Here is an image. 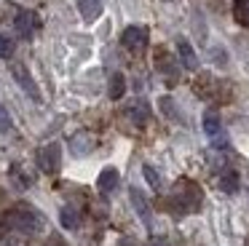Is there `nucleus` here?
Returning <instances> with one entry per match:
<instances>
[{
    "label": "nucleus",
    "mask_w": 249,
    "mask_h": 246,
    "mask_svg": "<svg viewBox=\"0 0 249 246\" xmlns=\"http://www.w3.org/2000/svg\"><path fill=\"white\" fill-rule=\"evenodd\" d=\"M11 75H14V80L19 83V88H22L24 94L30 96V99H33V102H40V88H38V83L33 80V75L27 72V67H24V64H14Z\"/></svg>",
    "instance_id": "39448f33"
},
{
    "label": "nucleus",
    "mask_w": 249,
    "mask_h": 246,
    "mask_svg": "<svg viewBox=\"0 0 249 246\" xmlns=\"http://www.w3.org/2000/svg\"><path fill=\"white\" fill-rule=\"evenodd\" d=\"M11 182H14V187H19V190H27L30 187V176L24 174L22 169H17V166L11 169Z\"/></svg>",
    "instance_id": "4be33fe9"
},
{
    "label": "nucleus",
    "mask_w": 249,
    "mask_h": 246,
    "mask_svg": "<svg viewBox=\"0 0 249 246\" xmlns=\"http://www.w3.org/2000/svg\"><path fill=\"white\" fill-rule=\"evenodd\" d=\"M142 174H145V179H147V185L153 187V190H158V187H161V174H158L156 169H153L150 163H145L142 166Z\"/></svg>",
    "instance_id": "412c9836"
},
{
    "label": "nucleus",
    "mask_w": 249,
    "mask_h": 246,
    "mask_svg": "<svg viewBox=\"0 0 249 246\" xmlns=\"http://www.w3.org/2000/svg\"><path fill=\"white\" fill-rule=\"evenodd\" d=\"M121 43H124L129 51H142L145 43H147V30H145V27H137V24L126 27L124 35H121Z\"/></svg>",
    "instance_id": "6e6552de"
},
{
    "label": "nucleus",
    "mask_w": 249,
    "mask_h": 246,
    "mask_svg": "<svg viewBox=\"0 0 249 246\" xmlns=\"http://www.w3.org/2000/svg\"><path fill=\"white\" fill-rule=\"evenodd\" d=\"M204 131L206 137L212 139V144L220 150L228 147V139H225V131H222V123H220V115L217 112H206L204 115Z\"/></svg>",
    "instance_id": "423d86ee"
},
{
    "label": "nucleus",
    "mask_w": 249,
    "mask_h": 246,
    "mask_svg": "<svg viewBox=\"0 0 249 246\" xmlns=\"http://www.w3.org/2000/svg\"><path fill=\"white\" fill-rule=\"evenodd\" d=\"M129 198H131V206H134L137 217L142 219V225H145V228H150V225H153V211H150V203H147L145 193H142L140 187H131Z\"/></svg>",
    "instance_id": "0eeeda50"
},
{
    "label": "nucleus",
    "mask_w": 249,
    "mask_h": 246,
    "mask_svg": "<svg viewBox=\"0 0 249 246\" xmlns=\"http://www.w3.org/2000/svg\"><path fill=\"white\" fill-rule=\"evenodd\" d=\"M0 230H11V233L19 235H40L46 230V217L30 206H17L8 209L0 217Z\"/></svg>",
    "instance_id": "f257e3e1"
},
{
    "label": "nucleus",
    "mask_w": 249,
    "mask_h": 246,
    "mask_svg": "<svg viewBox=\"0 0 249 246\" xmlns=\"http://www.w3.org/2000/svg\"><path fill=\"white\" fill-rule=\"evenodd\" d=\"M78 14L83 21H97L102 14V0H78Z\"/></svg>",
    "instance_id": "f8f14e48"
},
{
    "label": "nucleus",
    "mask_w": 249,
    "mask_h": 246,
    "mask_svg": "<svg viewBox=\"0 0 249 246\" xmlns=\"http://www.w3.org/2000/svg\"><path fill=\"white\" fill-rule=\"evenodd\" d=\"M156 67L161 70L163 75H172V78H174V75H177V70H174V62H172V59L166 56V51H163V48H161V51L156 53Z\"/></svg>",
    "instance_id": "a211bd4d"
},
{
    "label": "nucleus",
    "mask_w": 249,
    "mask_h": 246,
    "mask_svg": "<svg viewBox=\"0 0 249 246\" xmlns=\"http://www.w3.org/2000/svg\"><path fill=\"white\" fill-rule=\"evenodd\" d=\"M118 179H121L118 169H115V166H105L97 176V190L102 193V195H110V193L118 187Z\"/></svg>",
    "instance_id": "1a4fd4ad"
},
{
    "label": "nucleus",
    "mask_w": 249,
    "mask_h": 246,
    "mask_svg": "<svg viewBox=\"0 0 249 246\" xmlns=\"http://www.w3.org/2000/svg\"><path fill=\"white\" fill-rule=\"evenodd\" d=\"M177 53H179V59H182L185 70H198V56H196V51H193L188 37H177Z\"/></svg>",
    "instance_id": "9d476101"
},
{
    "label": "nucleus",
    "mask_w": 249,
    "mask_h": 246,
    "mask_svg": "<svg viewBox=\"0 0 249 246\" xmlns=\"http://www.w3.org/2000/svg\"><path fill=\"white\" fill-rule=\"evenodd\" d=\"M59 222H62L65 230H75L78 222H81V217H78V211L72 206H62L59 209Z\"/></svg>",
    "instance_id": "dca6fc26"
},
{
    "label": "nucleus",
    "mask_w": 249,
    "mask_h": 246,
    "mask_svg": "<svg viewBox=\"0 0 249 246\" xmlns=\"http://www.w3.org/2000/svg\"><path fill=\"white\" fill-rule=\"evenodd\" d=\"M118 246H137V241H134V238H121Z\"/></svg>",
    "instance_id": "393cba45"
},
{
    "label": "nucleus",
    "mask_w": 249,
    "mask_h": 246,
    "mask_svg": "<svg viewBox=\"0 0 249 246\" xmlns=\"http://www.w3.org/2000/svg\"><path fill=\"white\" fill-rule=\"evenodd\" d=\"M14 27H17V32H19L22 40H33L35 32H38V27H40V21H38V16H35V11L22 8V11H17V16H14Z\"/></svg>",
    "instance_id": "20e7f679"
},
{
    "label": "nucleus",
    "mask_w": 249,
    "mask_h": 246,
    "mask_svg": "<svg viewBox=\"0 0 249 246\" xmlns=\"http://www.w3.org/2000/svg\"><path fill=\"white\" fill-rule=\"evenodd\" d=\"M0 246H27V244H24V235L8 233V235H3V238H0Z\"/></svg>",
    "instance_id": "5701e85b"
},
{
    "label": "nucleus",
    "mask_w": 249,
    "mask_h": 246,
    "mask_svg": "<svg viewBox=\"0 0 249 246\" xmlns=\"http://www.w3.org/2000/svg\"><path fill=\"white\" fill-rule=\"evenodd\" d=\"M14 37L6 35V32H0V59H11L14 56Z\"/></svg>",
    "instance_id": "aec40b11"
},
{
    "label": "nucleus",
    "mask_w": 249,
    "mask_h": 246,
    "mask_svg": "<svg viewBox=\"0 0 249 246\" xmlns=\"http://www.w3.org/2000/svg\"><path fill=\"white\" fill-rule=\"evenodd\" d=\"M233 19L241 27H249V0H233Z\"/></svg>",
    "instance_id": "f3484780"
},
{
    "label": "nucleus",
    "mask_w": 249,
    "mask_h": 246,
    "mask_svg": "<svg viewBox=\"0 0 249 246\" xmlns=\"http://www.w3.org/2000/svg\"><path fill=\"white\" fill-rule=\"evenodd\" d=\"M174 206H177V211H196V209H201V190L193 185V182H182V193H174L172 195Z\"/></svg>",
    "instance_id": "f03ea898"
},
{
    "label": "nucleus",
    "mask_w": 249,
    "mask_h": 246,
    "mask_svg": "<svg viewBox=\"0 0 249 246\" xmlns=\"http://www.w3.org/2000/svg\"><path fill=\"white\" fill-rule=\"evenodd\" d=\"M59 166H62V144L59 142H51L38 150V169L43 174H56Z\"/></svg>",
    "instance_id": "7ed1b4c3"
},
{
    "label": "nucleus",
    "mask_w": 249,
    "mask_h": 246,
    "mask_svg": "<svg viewBox=\"0 0 249 246\" xmlns=\"http://www.w3.org/2000/svg\"><path fill=\"white\" fill-rule=\"evenodd\" d=\"M126 115H129V121L134 123V126H145L147 121H150V107H147V102H134V105L126 107Z\"/></svg>",
    "instance_id": "9b49d317"
},
{
    "label": "nucleus",
    "mask_w": 249,
    "mask_h": 246,
    "mask_svg": "<svg viewBox=\"0 0 249 246\" xmlns=\"http://www.w3.org/2000/svg\"><path fill=\"white\" fill-rule=\"evenodd\" d=\"M238 185H241V179H238V171H233V169H228V171H222L220 174V190L222 193H236L238 190Z\"/></svg>",
    "instance_id": "2eb2a0df"
},
{
    "label": "nucleus",
    "mask_w": 249,
    "mask_h": 246,
    "mask_svg": "<svg viewBox=\"0 0 249 246\" xmlns=\"http://www.w3.org/2000/svg\"><path fill=\"white\" fill-rule=\"evenodd\" d=\"M11 131V115H8L6 107H0V134Z\"/></svg>",
    "instance_id": "b1692460"
},
{
    "label": "nucleus",
    "mask_w": 249,
    "mask_h": 246,
    "mask_svg": "<svg viewBox=\"0 0 249 246\" xmlns=\"http://www.w3.org/2000/svg\"><path fill=\"white\" fill-rule=\"evenodd\" d=\"M158 105H161V112H163L166 118H172V121H182V118H179V110H177V105H174L172 96H161V102H158Z\"/></svg>",
    "instance_id": "6ab92c4d"
},
{
    "label": "nucleus",
    "mask_w": 249,
    "mask_h": 246,
    "mask_svg": "<svg viewBox=\"0 0 249 246\" xmlns=\"http://www.w3.org/2000/svg\"><path fill=\"white\" fill-rule=\"evenodd\" d=\"M70 150L75 155H89L94 150V137L91 134H75L72 142H70Z\"/></svg>",
    "instance_id": "ddd939ff"
},
{
    "label": "nucleus",
    "mask_w": 249,
    "mask_h": 246,
    "mask_svg": "<svg viewBox=\"0 0 249 246\" xmlns=\"http://www.w3.org/2000/svg\"><path fill=\"white\" fill-rule=\"evenodd\" d=\"M107 94H110V99H121V96L126 94V78L121 72H113L110 75V80H107Z\"/></svg>",
    "instance_id": "4468645a"
}]
</instances>
